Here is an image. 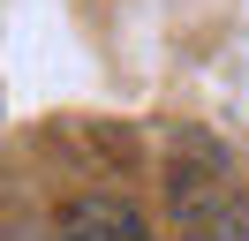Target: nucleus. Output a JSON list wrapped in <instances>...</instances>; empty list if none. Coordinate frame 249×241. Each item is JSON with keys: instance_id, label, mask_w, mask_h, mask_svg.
<instances>
[{"instance_id": "1", "label": "nucleus", "mask_w": 249, "mask_h": 241, "mask_svg": "<svg viewBox=\"0 0 249 241\" xmlns=\"http://www.w3.org/2000/svg\"><path fill=\"white\" fill-rule=\"evenodd\" d=\"M68 241H143V219L106 196V204H83L76 219H68Z\"/></svg>"}]
</instances>
